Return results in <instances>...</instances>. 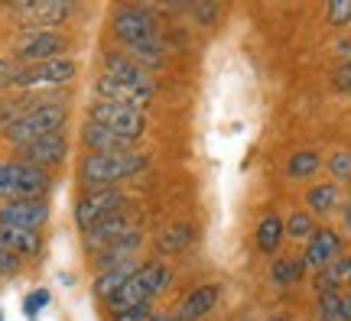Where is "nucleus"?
<instances>
[{
    "label": "nucleus",
    "mask_w": 351,
    "mask_h": 321,
    "mask_svg": "<svg viewBox=\"0 0 351 321\" xmlns=\"http://www.w3.org/2000/svg\"><path fill=\"white\" fill-rule=\"evenodd\" d=\"M218 305V285H199V289H192L186 298H182V305L176 309L173 321H199L205 318L208 311Z\"/></svg>",
    "instance_id": "obj_17"
},
{
    "label": "nucleus",
    "mask_w": 351,
    "mask_h": 321,
    "mask_svg": "<svg viewBox=\"0 0 351 321\" xmlns=\"http://www.w3.org/2000/svg\"><path fill=\"white\" fill-rule=\"evenodd\" d=\"M283 237H287V224H283V218H276V214L261 218L257 231H254V240H257V250H261V253H276Z\"/></svg>",
    "instance_id": "obj_22"
},
{
    "label": "nucleus",
    "mask_w": 351,
    "mask_h": 321,
    "mask_svg": "<svg viewBox=\"0 0 351 321\" xmlns=\"http://www.w3.org/2000/svg\"><path fill=\"white\" fill-rule=\"evenodd\" d=\"M351 283V257H345L341 253L328 270H322V276H319V292H341V285Z\"/></svg>",
    "instance_id": "obj_26"
},
{
    "label": "nucleus",
    "mask_w": 351,
    "mask_h": 321,
    "mask_svg": "<svg viewBox=\"0 0 351 321\" xmlns=\"http://www.w3.org/2000/svg\"><path fill=\"white\" fill-rule=\"evenodd\" d=\"M20 270V257H13L7 250H0V272H16Z\"/></svg>",
    "instance_id": "obj_38"
},
{
    "label": "nucleus",
    "mask_w": 351,
    "mask_h": 321,
    "mask_svg": "<svg viewBox=\"0 0 351 321\" xmlns=\"http://www.w3.org/2000/svg\"><path fill=\"white\" fill-rule=\"evenodd\" d=\"M140 266H137V259H127V263H121V266H111V270H104V272H98L95 276V296H104V298H111L121 285L137 272Z\"/></svg>",
    "instance_id": "obj_21"
},
{
    "label": "nucleus",
    "mask_w": 351,
    "mask_h": 321,
    "mask_svg": "<svg viewBox=\"0 0 351 321\" xmlns=\"http://www.w3.org/2000/svg\"><path fill=\"white\" fill-rule=\"evenodd\" d=\"M0 198L13 201V172H10V162H0Z\"/></svg>",
    "instance_id": "obj_35"
},
{
    "label": "nucleus",
    "mask_w": 351,
    "mask_h": 321,
    "mask_svg": "<svg viewBox=\"0 0 351 321\" xmlns=\"http://www.w3.org/2000/svg\"><path fill=\"white\" fill-rule=\"evenodd\" d=\"M140 247V234L137 231H130V234H124L121 240H114V244H108L104 250H98L95 253V263H98V270H111V266H121V263H127V259H134V250Z\"/></svg>",
    "instance_id": "obj_20"
},
{
    "label": "nucleus",
    "mask_w": 351,
    "mask_h": 321,
    "mask_svg": "<svg viewBox=\"0 0 351 321\" xmlns=\"http://www.w3.org/2000/svg\"><path fill=\"white\" fill-rule=\"evenodd\" d=\"M150 318V305H137V309L130 311H121V315H114L111 321H147Z\"/></svg>",
    "instance_id": "obj_37"
},
{
    "label": "nucleus",
    "mask_w": 351,
    "mask_h": 321,
    "mask_svg": "<svg viewBox=\"0 0 351 321\" xmlns=\"http://www.w3.org/2000/svg\"><path fill=\"white\" fill-rule=\"evenodd\" d=\"M283 224H287V234L293 237V240H309V237L315 234V221L309 211H293Z\"/></svg>",
    "instance_id": "obj_30"
},
{
    "label": "nucleus",
    "mask_w": 351,
    "mask_h": 321,
    "mask_svg": "<svg viewBox=\"0 0 351 321\" xmlns=\"http://www.w3.org/2000/svg\"><path fill=\"white\" fill-rule=\"evenodd\" d=\"M95 94H98V101H111V104L137 107V111H143V104L153 98L147 91H140L137 85H127V81H121V78H114V75H108V72L95 81Z\"/></svg>",
    "instance_id": "obj_13"
},
{
    "label": "nucleus",
    "mask_w": 351,
    "mask_h": 321,
    "mask_svg": "<svg viewBox=\"0 0 351 321\" xmlns=\"http://www.w3.org/2000/svg\"><path fill=\"white\" fill-rule=\"evenodd\" d=\"M69 49V39L56 29H26L23 36L13 42V59H20L26 65H39L49 59H62V52Z\"/></svg>",
    "instance_id": "obj_5"
},
{
    "label": "nucleus",
    "mask_w": 351,
    "mask_h": 321,
    "mask_svg": "<svg viewBox=\"0 0 351 321\" xmlns=\"http://www.w3.org/2000/svg\"><path fill=\"white\" fill-rule=\"evenodd\" d=\"M10 172H13V201L16 198H43L49 192V175L46 169H36L29 162H10Z\"/></svg>",
    "instance_id": "obj_15"
},
{
    "label": "nucleus",
    "mask_w": 351,
    "mask_h": 321,
    "mask_svg": "<svg viewBox=\"0 0 351 321\" xmlns=\"http://www.w3.org/2000/svg\"><path fill=\"white\" fill-rule=\"evenodd\" d=\"M130 231H134V227H130V214H127V211H117V214H111V218L98 221L95 227H88V231H85V244L91 250H104L108 244L121 240V237L130 234Z\"/></svg>",
    "instance_id": "obj_16"
},
{
    "label": "nucleus",
    "mask_w": 351,
    "mask_h": 321,
    "mask_svg": "<svg viewBox=\"0 0 351 321\" xmlns=\"http://www.w3.org/2000/svg\"><path fill=\"white\" fill-rule=\"evenodd\" d=\"M147 321H173V315H150Z\"/></svg>",
    "instance_id": "obj_41"
},
{
    "label": "nucleus",
    "mask_w": 351,
    "mask_h": 321,
    "mask_svg": "<svg viewBox=\"0 0 351 321\" xmlns=\"http://www.w3.org/2000/svg\"><path fill=\"white\" fill-rule=\"evenodd\" d=\"M332 88L339 91V94H351V62H341L332 75Z\"/></svg>",
    "instance_id": "obj_34"
},
{
    "label": "nucleus",
    "mask_w": 351,
    "mask_h": 321,
    "mask_svg": "<svg viewBox=\"0 0 351 321\" xmlns=\"http://www.w3.org/2000/svg\"><path fill=\"white\" fill-rule=\"evenodd\" d=\"M341 218H345V227L351 231V198L345 201V208H341Z\"/></svg>",
    "instance_id": "obj_40"
},
{
    "label": "nucleus",
    "mask_w": 351,
    "mask_h": 321,
    "mask_svg": "<svg viewBox=\"0 0 351 321\" xmlns=\"http://www.w3.org/2000/svg\"><path fill=\"white\" fill-rule=\"evenodd\" d=\"M114 36L121 39V46L160 42V26L143 7H121L114 13Z\"/></svg>",
    "instance_id": "obj_6"
},
{
    "label": "nucleus",
    "mask_w": 351,
    "mask_h": 321,
    "mask_svg": "<svg viewBox=\"0 0 351 321\" xmlns=\"http://www.w3.org/2000/svg\"><path fill=\"white\" fill-rule=\"evenodd\" d=\"M26 29H52V26L65 23V16L72 13V3L62 0H33V3H13L10 7Z\"/></svg>",
    "instance_id": "obj_9"
},
{
    "label": "nucleus",
    "mask_w": 351,
    "mask_h": 321,
    "mask_svg": "<svg viewBox=\"0 0 351 321\" xmlns=\"http://www.w3.org/2000/svg\"><path fill=\"white\" fill-rule=\"evenodd\" d=\"M319 166H322V156L315 153V149H300V153H293L287 162V175L289 179H313L319 172Z\"/></svg>",
    "instance_id": "obj_27"
},
{
    "label": "nucleus",
    "mask_w": 351,
    "mask_h": 321,
    "mask_svg": "<svg viewBox=\"0 0 351 321\" xmlns=\"http://www.w3.org/2000/svg\"><path fill=\"white\" fill-rule=\"evenodd\" d=\"M339 185L335 182H322V185H313L306 192V208L309 214H332V211L339 208Z\"/></svg>",
    "instance_id": "obj_23"
},
{
    "label": "nucleus",
    "mask_w": 351,
    "mask_h": 321,
    "mask_svg": "<svg viewBox=\"0 0 351 321\" xmlns=\"http://www.w3.org/2000/svg\"><path fill=\"white\" fill-rule=\"evenodd\" d=\"M78 72L75 59H49V62H39V65H26L20 68L16 75V85L13 88H26V91H33V88H56V85H65V81H72Z\"/></svg>",
    "instance_id": "obj_8"
},
{
    "label": "nucleus",
    "mask_w": 351,
    "mask_h": 321,
    "mask_svg": "<svg viewBox=\"0 0 351 321\" xmlns=\"http://www.w3.org/2000/svg\"><path fill=\"white\" fill-rule=\"evenodd\" d=\"M49 218V205L46 198H16V201H7L0 208V224L7 227H20V231H39Z\"/></svg>",
    "instance_id": "obj_10"
},
{
    "label": "nucleus",
    "mask_w": 351,
    "mask_h": 321,
    "mask_svg": "<svg viewBox=\"0 0 351 321\" xmlns=\"http://www.w3.org/2000/svg\"><path fill=\"white\" fill-rule=\"evenodd\" d=\"M62 124H65V104H43V107H33V111L23 114L16 124L7 127L3 136L20 149V146H26V143H33V140L62 133Z\"/></svg>",
    "instance_id": "obj_3"
},
{
    "label": "nucleus",
    "mask_w": 351,
    "mask_h": 321,
    "mask_svg": "<svg viewBox=\"0 0 351 321\" xmlns=\"http://www.w3.org/2000/svg\"><path fill=\"white\" fill-rule=\"evenodd\" d=\"M16 153H20V162H29V166H36V169H52V166L65 162V156H69V140H65L62 133H52V136H43V140L26 143V146H20Z\"/></svg>",
    "instance_id": "obj_11"
},
{
    "label": "nucleus",
    "mask_w": 351,
    "mask_h": 321,
    "mask_svg": "<svg viewBox=\"0 0 351 321\" xmlns=\"http://www.w3.org/2000/svg\"><path fill=\"white\" fill-rule=\"evenodd\" d=\"M49 298H52V296L46 292V289H36V292H29V296L23 298V311L29 315V318H33L36 311H43L46 305H49Z\"/></svg>",
    "instance_id": "obj_33"
},
{
    "label": "nucleus",
    "mask_w": 351,
    "mask_h": 321,
    "mask_svg": "<svg viewBox=\"0 0 351 321\" xmlns=\"http://www.w3.org/2000/svg\"><path fill=\"white\" fill-rule=\"evenodd\" d=\"M302 270H306V263H302V259L280 257V259H274V266H270V279H274L276 285H293V283H300Z\"/></svg>",
    "instance_id": "obj_29"
},
{
    "label": "nucleus",
    "mask_w": 351,
    "mask_h": 321,
    "mask_svg": "<svg viewBox=\"0 0 351 321\" xmlns=\"http://www.w3.org/2000/svg\"><path fill=\"white\" fill-rule=\"evenodd\" d=\"M16 75H20L16 65L7 62V59H0V88H13L16 85Z\"/></svg>",
    "instance_id": "obj_36"
},
{
    "label": "nucleus",
    "mask_w": 351,
    "mask_h": 321,
    "mask_svg": "<svg viewBox=\"0 0 351 321\" xmlns=\"http://www.w3.org/2000/svg\"><path fill=\"white\" fill-rule=\"evenodd\" d=\"M169 279H173V272L166 270L163 263H150V266H140L130 279H127L111 298H108V305H111L114 315H121V311H130L137 309V305H147L150 298H156L160 292L169 289Z\"/></svg>",
    "instance_id": "obj_2"
},
{
    "label": "nucleus",
    "mask_w": 351,
    "mask_h": 321,
    "mask_svg": "<svg viewBox=\"0 0 351 321\" xmlns=\"http://www.w3.org/2000/svg\"><path fill=\"white\" fill-rule=\"evenodd\" d=\"M335 52H339L341 62H351V39H341L339 46H335Z\"/></svg>",
    "instance_id": "obj_39"
},
{
    "label": "nucleus",
    "mask_w": 351,
    "mask_h": 321,
    "mask_svg": "<svg viewBox=\"0 0 351 321\" xmlns=\"http://www.w3.org/2000/svg\"><path fill=\"white\" fill-rule=\"evenodd\" d=\"M267 321H283V318H267Z\"/></svg>",
    "instance_id": "obj_42"
},
{
    "label": "nucleus",
    "mask_w": 351,
    "mask_h": 321,
    "mask_svg": "<svg viewBox=\"0 0 351 321\" xmlns=\"http://www.w3.org/2000/svg\"><path fill=\"white\" fill-rule=\"evenodd\" d=\"M121 205H124V192H121V188H88L85 195L78 198V205H75L78 227H82V231L95 227L98 221L117 214Z\"/></svg>",
    "instance_id": "obj_7"
},
{
    "label": "nucleus",
    "mask_w": 351,
    "mask_h": 321,
    "mask_svg": "<svg viewBox=\"0 0 351 321\" xmlns=\"http://www.w3.org/2000/svg\"><path fill=\"white\" fill-rule=\"evenodd\" d=\"M147 156L137 153V149H127V153H88L82 166H78V175L88 188H114L124 179H134L147 169Z\"/></svg>",
    "instance_id": "obj_1"
},
{
    "label": "nucleus",
    "mask_w": 351,
    "mask_h": 321,
    "mask_svg": "<svg viewBox=\"0 0 351 321\" xmlns=\"http://www.w3.org/2000/svg\"><path fill=\"white\" fill-rule=\"evenodd\" d=\"M43 240H39V231H20V227H7L0 224V250H7L13 257H36Z\"/></svg>",
    "instance_id": "obj_19"
},
{
    "label": "nucleus",
    "mask_w": 351,
    "mask_h": 321,
    "mask_svg": "<svg viewBox=\"0 0 351 321\" xmlns=\"http://www.w3.org/2000/svg\"><path fill=\"white\" fill-rule=\"evenodd\" d=\"M91 124H101L104 130H111L117 136H127L137 143L143 130H147V114L137 107H124V104H111V101H95L88 111Z\"/></svg>",
    "instance_id": "obj_4"
},
{
    "label": "nucleus",
    "mask_w": 351,
    "mask_h": 321,
    "mask_svg": "<svg viewBox=\"0 0 351 321\" xmlns=\"http://www.w3.org/2000/svg\"><path fill=\"white\" fill-rule=\"evenodd\" d=\"M121 52H124L127 59H134L140 68H147V72H153V68H160V65L166 62L163 42H140V46H124Z\"/></svg>",
    "instance_id": "obj_25"
},
{
    "label": "nucleus",
    "mask_w": 351,
    "mask_h": 321,
    "mask_svg": "<svg viewBox=\"0 0 351 321\" xmlns=\"http://www.w3.org/2000/svg\"><path fill=\"white\" fill-rule=\"evenodd\" d=\"M319 315L322 321H351V296L348 292H322Z\"/></svg>",
    "instance_id": "obj_24"
},
{
    "label": "nucleus",
    "mask_w": 351,
    "mask_h": 321,
    "mask_svg": "<svg viewBox=\"0 0 351 321\" xmlns=\"http://www.w3.org/2000/svg\"><path fill=\"white\" fill-rule=\"evenodd\" d=\"M104 68H108V75L121 78V81H127V85H137L140 91L156 94V78H153L147 68H140L134 59H127L121 49H117V52H108V55H104Z\"/></svg>",
    "instance_id": "obj_14"
},
{
    "label": "nucleus",
    "mask_w": 351,
    "mask_h": 321,
    "mask_svg": "<svg viewBox=\"0 0 351 321\" xmlns=\"http://www.w3.org/2000/svg\"><path fill=\"white\" fill-rule=\"evenodd\" d=\"M326 16L332 26H348L351 23V0H335V3H328Z\"/></svg>",
    "instance_id": "obj_32"
},
{
    "label": "nucleus",
    "mask_w": 351,
    "mask_h": 321,
    "mask_svg": "<svg viewBox=\"0 0 351 321\" xmlns=\"http://www.w3.org/2000/svg\"><path fill=\"white\" fill-rule=\"evenodd\" d=\"M192 237H195L192 224H173L160 234V250L163 253H179V250H186L192 244Z\"/></svg>",
    "instance_id": "obj_28"
},
{
    "label": "nucleus",
    "mask_w": 351,
    "mask_h": 321,
    "mask_svg": "<svg viewBox=\"0 0 351 321\" xmlns=\"http://www.w3.org/2000/svg\"><path fill=\"white\" fill-rule=\"evenodd\" d=\"M328 172H332V179H339V182H351V153L348 149L332 153V159H328Z\"/></svg>",
    "instance_id": "obj_31"
},
{
    "label": "nucleus",
    "mask_w": 351,
    "mask_h": 321,
    "mask_svg": "<svg viewBox=\"0 0 351 321\" xmlns=\"http://www.w3.org/2000/svg\"><path fill=\"white\" fill-rule=\"evenodd\" d=\"M0 321H3V315H0Z\"/></svg>",
    "instance_id": "obj_43"
},
{
    "label": "nucleus",
    "mask_w": 351,
    "mask_h": 321,
    "mask_svg": "<svg viewBox=\"0 0 351 321\" xmlns=\"http://www.w3.org/2000/svg\"><path fill=\"white\" fill-rule=\"evenodd\" d=\"M82 143H85L88 153H127L134 146V140L111 133V130H104L101 124H91V120L82 127Z\"/></svg>",
    "instance_id": "obj_18"
},
{
    "label": "nucleus",
    "mask_w": 351,
    "mask_h": 321,
    "mask_svg": "<svg viewBox=\"0 0 351 321\" xmlns=\"http://www.w3.org/2000/svg\"><path fill=\"white\" fill-rule=\"evenodd\" d=\"M341 257V237L328 227H315V234L309 237L306 244V253H302V263L309 270H328L335 259Z\"/></svg>",
    "instance_id": "obj_12"
}]
</instances>
